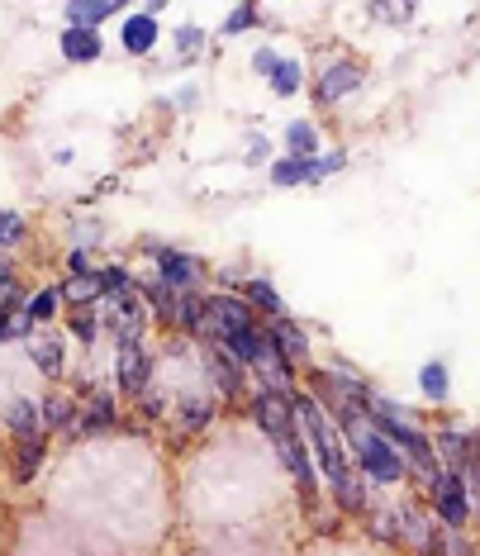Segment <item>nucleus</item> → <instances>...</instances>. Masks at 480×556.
Masks as SVG:
<instances>
[{
	"label": "nucleus",
	"instance_id": "nucleus-8",
	"mask_svg": "<svg viewBox=\"0 0 480 556\" xmlns=\"http://www.w3.org/2000/svg\"><path fill=\"white\" fill-rule=\"evenodd\" d=\"M205 366H210L214 390H219L224 400H238V395H243V381H248L252 366H248V362H238L233 352L219 343V338H210V343H205Z\"/></svg>",
	"mask_w": 480,
	"mask_h": 556
},
{
	"label": "nucleus",
	"instance_id": "nucleus-7",
	"mask_svg": "<svg viewBox=\"0 0 480 556\" xmlns=\"http://www.w3.org/2000/svg\"><path fill=\"white\" fill-rule=\"evenodd\" d=\"M115 386L124 395H143L153 386V352H148V343H115Z\"/></svg>",
	"mask_w": 480,
	"mask_h": 556
},
{
	"label": "nucleus",
	"instance_id": "nucleus-13",
	"mask_svg": "<svg viewBox=\"0 0 480 556\" xmlns=\"http://www.w3.org/2000/svg\"><path fill=\"white\" fill-rule=\"evenodd\" d=\"M433 447H438L442 466L466 471V466H471V452H476V433H466V428H457V424H438L433 428Z\"/></svg>",
	"mask_w": 480,
	"mask_h": 556
},
{
	"label": "nucleus",
	"instance_id": "nucleus-20",
	"mask_svg": "<svg viewBox=\"0 0 480 556\" xmlns=\"http://www.w3.org/2000/svg\"><path fill=\"white\" fill-rule=\"evenodd\" d=\"M366 15L381 24V29H404V24L419 15V0H366Z\"/></svg>",
	"mask_w": 480,
	"mask_h": 556
},
{
	"label": "nucleus",
	"instance_id": "nucleus-21",
	"mask_svg": "<svg viewBox=\"0 0 480 556\" xmlns=\"http://www.w3.org/2000/svg\"><path fill=\"white\" fill-rule=\"evenodd\" d=\"M129 0H67V24H105L115 20Z\"/></svg>",
	"mask_w": 480,
	"mask_h": 556
},
{
	"label": "nucleus",
	"instance_id": "nucleus-3",
	"mask_svg": "<svg viewBox=\"0 0 480 556\" xmlns=\"http://www.w3.org/2000/svg\"><path fill=\"white\" fill-rule=\"evenodd\" d=\"M424 500L433 504L438 523L447 528H476V495H471V476L457 466H442L438 480L424 490Z\"/></svg>",
	"mask_w": 480,
	"mask_h": 556
},
{
	"label": "nucleus",
	"instance_id": "nucleus-1",
	"mask_svg": "<svg viewBox=\"0 0 480 556\" xmlns=\"http://www.w3.org/2000/svg\"><path fill=\"white\" fill-rule=\"evenodd\" d=\"M343 433H348V447H352V457H357L362 476L371 480L376 490H404L414 480V466H409V457H404V447L371 419V409L348 414Z\"/></svg>",
	"mask_w": 480,
	"mask_h": 556
},
{
	"label": "nucleus",
	"instance_id": "nucleus-36",
	"mask_svg": "<svg viewBox=\"0 0 480 556\" xmlns=\"http://www.w3.org/2000/svg\"><path fill=\"white\" fill-rule=\"evenodd\" d=\"M167 5H172V0H148V10H153V15H162Z\"/></svg>",
	"mask_w": 480,
	"mask_h": 556
},
{
	"label": "nucleus",
	"instance_id": "nucleus-4",
	"mask_svg": "<svg viewBox=\"0 0 480 556\" xmlns=\"http://www.w3.org/2000/svg\"><path fill=\"white\" fill-rule=\"evenodd\" d=\"M366 86V62L362 58H333L319 67V77H314V105L319 110H338L348 96H357Z\"/></svg>",
	"mask_w": 480,
	"mask_h": 556
},
{
	"label": "nucleus",
	"instance_id": "nucleus-12",
	"mask_svg": "<svg viewBox=\"0 0 480 556\" xmlns=\"http://www.w3.org/2000/svg\"><path fill=\"white\" fill-rule=\"evenodd\" d=\"M43 462H48V428L43 433L15 438V447H10V476H15V485H29Z\"/></svg>",
	"mask_w": 480,
	"mask_h": 556
},
{
	"label": "nucleus",
	"instance_id": "nucleus-25",
	"mask_svg": "<svg viewBox=\"0 0 480 556\" xmlns=\"http://www.w3.org/2000/svg\"><path fill=\"white\" fill-rule=\"evenodd\" d=\"M100 428H115V400H110V395H96L91 404H86L77 433H81V438H91V433H100Z\"/></svg>",
	"mask_w": 480,
	"mask_h": 556
},
{
	"label": "nucleus",
	"instance_id": "nucleus-27",
	"mask_svg": "<svg viewBox=\"0 0 480 556\" xmlns=\"http://www.w3.org/2000/svg\"><path fill=\"white\" fill-rule=\"evenodd\" d=\"M267 81H271V91H276V96L290 100V96L300 91V86H305V62H300V58H281V67H276Z\"/></svg>",
	"mask_w": 480,
	"mask_h": 556
},
{
	"label": "nucleus",
	"instance_id": "nucleus-10",
	"mask_svg": "<svg viewBox=\"0 0 480 556\" xmlns=\"http://www.w3.org/2000/svg\"><path fill=\"white\" fill-rule=\"evenodd\" d=\"M153 262H157L162 281H172L176 290H200V276H205V267H200L191 252H181V248H153Z\"/></svg>",
	"mask_w": 480,
	"mask_h": 556
},
{
	"label": "nucleus",
	"instance_id": "nucleus-37",
	"mask_svg": "<svg viewBox=\"0 0 480 556\" xmlns=\"http://www.w3.org/2000/svg\"><path fill=\"white\" fill-rule=\"evenodd\" d=\"M471 462L480 466V428H476V452H471Z\"/></svg>",
	"mask_w": 480,
	"mask_h": 556
},
{
	"label": "nucleus",
	"instance_id": "nucleus-30",
	"mask_svg": "<svg viewBox=\"0 0 480 556\" xmlns=\"http://www.w3.org/2000/svg\"><path fill=\"white\" fill-rule=\"evenodd\" d=\"M172 39H176V53H181V58H195L200 48H205V29H200V24H181Z\"/></svg>",
	"mask_w": 480,
	"mask_h": 556
},
{
	"label": "nucleus",
	"instance_id": "nucleus-34",
	"mask_svg": "<svg viewBox=\"0 0 480 556\" xmlns=\"http://www.w3.org/2000/svg\"><path fill=\"white\" fill-rule=\"evenodd\" d=\"M138 400H143V414H148V419H157V414H167V395H162V390H143V395H138Z\"/></svg>",
	"mask_w": 480,
	"mask_h": 556
},
{
	"label": "nucleus",
	"instance_id": "nucleus-23",
	"mask_svg": "<svg viewBox=\"0 0 480 556\" xmlns=\"http://www.w3.org/2000/svg\"><path fill=\"white\" fill-rule=\"evenodd\" d=\"M243 295L257 305V314H267V319H281V314H286V300L276 295V286L267 281V276H252V281L243 286Z\"/></svg>",
	"mask_w": 480,
	"mask_h": 556
},
{
	"label": "nucleus",
	"instance_id": "nucleus-17",
	"mask_svg": "<svg viewBox=\"0 0 480 556\" xmlns=\"http://www.w3.org/2000/svg\"><path fill=\"white\" fill-rule=\"evenodd\" d=\"M5 428H10V438L43 433V428H48V419H43V400H24V395H15V400H10V409H5Z\"/></svg>",
	"mask_w": 480,
	"mask_h": 556
},
{
	"label": "nucleus",
	"instance_id": "nucleus-18",
	"mask_svg": "<svg viewBox=\"0 0 480 556\" xmlns=\"http://www.w3.org/2000/svg\"><path fill=\"white\" fill-rule=\"evenodd\" d=\"M267 328H271V338L281 343V352H286V357L295 362V366L310 362V333H305V324H295L290 314H281V319H271Z\"/></svg>",
	"mask_w": 480,
	"mask_h": 556
},
{
	"label": "nucleus",
	"instance_id": "nucleus-11",
	"mask_svg": "<svg viewBox=\"0 0 480 556\" xmlns=\"http://www.w3.org/2000/svg\"><path fill=\"white\" fill-rule=\"evenodd\" d=\"M157 43H162V24H157L153 10H138V15H129L119 24V48L129 58H148Z\"/></svg>",
	"mask_w": 480,
	"mask_h": 556
},
{
	"label": "nucleus",
	"instance_id": "nucleus-31",
	"mask_svg": "<svg viewBox=\"0 0 480 556\" xmlns=\"http://www.w3.org/2000/svg\"><path fill=\"white\" fill-rule=\"evenodd\" d=\"M0 219H5V224H0V243H5V252H15V248H20V238H24V219H20V210H5Z\"/></svg>",
	"mask_w": 480,
	"mask_h": 556
},
{
	"label": "nucleus",
	"instance_id": "nucleus-6",
	"mask_svg": "<svg viewBox=\"0 0 480 556\" xmlns=\"http://www.w3.org/2000/svg\"><path fill=\"white\" fill-rule=\"evenodd\" d=\"M205 309H210V338H224L233 328H248V324H262L257 319V305L238 290H224V295H205ZM205 338V343H210Z\"/></svg>",
	"mask_w": 480,
	"mask_h": 556
},
{
	"label": "nucleus",
	"instance_id": "nucleus-15",
	"mask_svg": "<svg viewBox=\"0 0 480 556\" xmlns=\"http://www.w3.org/2000/svg\"><path fill=\"white\" fill-rule=\"evenodd\" d=\"M376 495H381V490H376ZM376 495H371V504H366V528H371V538L376 542H386V547H404V533H400V509L395 504H376Z\"/></svg>",
	"mask_w": 480,
	"mask_h": 556
},
{
	"label": "nucleus",
	"instance_id": "nucleus-5",
	"mask_svg": "<svg viewBox=\"0 0 480 556\" xmlns=\"http://www.w3.org/2000/svg\"><path fill=\"white\" fill-rule=\"evenodd\" d=\"M395 509H400V533H404V547H409V552H433L438 514H433V504L424 500V490H419V495H404V500H395Z\"/></svg>",
	"mask_w": 480,
	"mask_h": 556
},
{
	"label": "nucleus",
	"instance_id": "nucleus-14",
	"mask_svg": "<svg viewBox=\"0 0 480 556\" xmlns=\"http://www.w3.org/2000/svg\"><path fill=\"white\" fill-rule=\"evenodd\" d=\"M110 295V281H105V271H67V281H62V300H67L72 309H81V305H100V300Z\"/></svg>",
	"mask_w": 480,
	"mask_h": 556
},
{
	"label": "nucleus",
	"instance_id": "nucleus-28",
	"mask_svg": "<svg viewBox=\"0 0 480 556\" xmlns=\"http://www.w3.org/2000/svg\"><path fill=\"white\" fill-rule=\"evenodd\" d=\"M81 404L77 400H67V395H48L43 400V419H48V428H72L77 433V424H81Z\"/></svg>",
	"mask_w": 480,
	"mask_h": 556
},
{
	"label": "nucleus",
	"instance_id": "nucleus-19",
	"mask_svg": "<svg viewBox=\"0 0 480 556\" xmlns=\"http://www.w3.org/2000/svg\"><path fill=\"white\" fill-rule=\"evenodd\" d=\"M452 395V371H447V362L442 357H428L419 366V400L424 404H447Z\"/></svg>",
	"mask_w": 480,
	"mask_h": 556
},
{
	"label": "nucleus",
	"instance_id": "nucleus-29",
	"mask_svg": "<svg viewBox=\"0 0 480 556\" xmlns=\"http://www.w3.org/2000/svg\"><path fill=\"white\" fill-rule=\"evenodd\" d=\"M24 305H29L34 324H39V328H48V324L58 319V305H62V286H43V290H34V295L24 300Z\"/></svg>",
	"mask_w": 480,
	"mask_h": 556
},
{
	"label": "nucleus",
	"instance_id": "nucleus-2",
	"mask_svg": "<svg viewBox=\"0 0 480 556\" xmlns=\"http://www.w3.org/2000/svg\"><path fill=\"white\" fill-rule=\"evenodd\" d=\"M305 381L310 390L319 395V404L328 414H333L338 424L348 419V414H357L371 404V381L357 371V366H348V362H333V366H314V371H305Z\"/></svg>",
	"mask_w": 480,
	"mask_h": 556
},
{
	"label": "nucleus",
	"instance_id": "nucleus-33",
	"mask_svg": "<svg viewBox=\"0 0 480 556\" xmlns=\"http://www.w3.org/2000/svg\"><path fill=\"white\" fill-rule=\"evenodd\" d=\"M276 67H281V53H276V48H257V53H252V72H257V77H271Z\"/></svg>",
	"mask_w": 480,
	"mask_h": 556
},
{
	"label": "nucleus",
	"instance_id": "nucleus-24",
	"mask_svg": "<svg viewBox=\"0 0 480 556\" xmlns=\"http://www.w3.org/2000/svg\"><path fill=\"white\" fill-rule=\"evenodd\" d=\"M262 24V10H257V0H238V5L224 15V24H219V34L224 39H238V34H248V29H257Z\"/></svg>",
	"mask_w": 480,
	"mask_h": 556
},
{
	"label": "nucleus",
	"instance_id": "nucleus-32",
	"mask_svg": "<svg viewBox=\"0 0 480 556\" xmlns=\"http://www.w3.org/2000/svg\"><path fill=\"white\" fill-rule=\"evenodd\" d=\"M0 305H5V309L24 305V295H20V276H15V262H5V281H0Z\"/></svg>",
	"mask_w": 480,
	"mask_h": 556
},
{
	"label": "nucleus",
	"instance_id": "nucleus-22",
	"mask_svg": "<svg viewBox=\"0 0 480 556\" xmlns=\"http://www.w3.org/2000/svg\"><path fill=\"white\" fill-rule=\"evenodd\" d=\"M281 143H286V153H295V157H314L319 153V124L314 119H290L286 124V134H281Z\"/></svg>",
	"mask_w": 480,
	"mask_h": 556
},
{
	"label": "nucleus",
	"instance_id": "nucleus-9",
	"mask_svg": "<svg viewBox=\"0 0 480 556\" xmlns=\"http://www.w3.org/2000/svg\"><path fill=\"white\" fill-rule=\"evenodd\" d=\"M58 53L72 62V67H91V62L105 58V39H100L96 24H67L58 34Z\"/></svg>",
	"mask_w": 480,
	"mask_h": 556
},
{
	"label": "nucleus",
	"instance_id": "nucleus-35",
	"mask_svg": "<svg viewBox=\"0 0 480 556\" xmlns=\"http://www.w3.org/2000/svg\"><path fill=\"white\" fill-rule=\"evenodd\" d=\"M67 271H91V248H81V243L72 248L67 252Z\"/></svg>",
	"mask_w": 480,
	"mask_h": 556
},
{
	"label": "nucleus",
	"instance_id": "nucleus-16",
	"mask_svg": "<svg viewBox=\"0 0 480 556\" xmlns=\"http://www.w3.org/2000/svg\"><path fill=\"white\" fill-rule=\"evenodd\" d=\"M24 348H29V357H34V366H39L43 376H62V371H67V343H62L58 333H43V328H39V333H34Z\"/></svg>",
	"mask_w": 480,
	"mask_h": 556
},
{
	"label": "nucleus",
	"instance_id": "nucleus-26",
	"mask_svg": "<svg viewBox=\"0 0 480 556\" xmlns=\"http://www.w3.org/2000/svg\"><path fill=\"white\" fill-rule=\"evenodd\" d=\"M176 414H181V424L191 428V433H200V428L214 424V400H205V395H181V400H176Z\"/></svg>",
	"mask_w": 480,
	"mask_h": 556
}]
</instances>
